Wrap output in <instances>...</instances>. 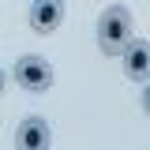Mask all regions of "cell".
Segmentation results:
<instances>
[{
	"label": "cell",
	"instance_id": "obj_1",
	"mask_svg": "<svg viewBox=\"0 0 150 150\" xmlns=\"http://www.w3.org/2000/svg\"><path fill=\"white\" fill-rule=\"evenodd\" d=\"M131 38H135V30H131V11L124 4L105 8L101 19H98V45H101V53L105 56H120L128 49Z\"/></svg>",
	"mask_w": 150,
	"mask_h": 150
},
{
	"label": "cell",
	"instance_id": "obj_2",
	"mask_svg": "<svg viewBox=\"0 0 150 150\" xmlns=\"http://www.w3.org/2000/svg\"><path fill=\"white\" fill-rule=\"evenodd\" d=\"M15 83L23 86V90L30 94H45L49 86H53V64L45 60V56H19L15 64Z\"/></svg>",
	"mask_w": 150,
	"mask_h": 150
},
{
	"label": "cell",
	"instance_id": "obj_3",
	"mask_svg": "<svg viewBox=\"0 0 150 150\" xmlns=\"http://www.w3.org/2000/svg\"><path fill=\"white\" fill-rule=\"evenodd\" d=\"M120 56H124V75L131 83H150V41L131 38Z\"/></svg>",
	"mask_w": 150,
	"mask_h": 150
},
{
	"label": "cell",
	"instance_id": "obj_4",
	"mask_svg": "<svg viewBox=\"0 0 150 150\" xmlns=\"http://www.w3.org/2000/svg\"><path fill=\"white\" fill-rule=\"evenodd\" d=\"M64 15H68L64 0H34L30 4V26H34V34H53L64 23Z\"/></svg>",
	"mask_w": 150,
	"mask_h": 150
},
{
	"label": "cell",
	"instance_id": "obj_5",
	"mask_svg": "<svg viewBox=\"0 0 150 150\" xmlns=\"http://www.w3.org/2000/svg\"><path fill=\"white\" fill-rule=\"evenodd\" d=\"M15 143L26 146V150H45L49 143H53L49 120H45V116H26V120L19 124V131H15Z\"/></svg>",
	"mask_w": 150,
	"mask_h": 150
},
{
	"label": "cell",
	"instance_id": "obj_6",
	"mask_svg": "<svg viewBox=\"0 0 150 150\" xmlns=\"http://www.w3.org/2000/svg\"><path fill=\"white\" fill-rule=\"evenodd\" d=\"M143 109H146V116H150V83H146V90H143Z\"/></svg>",
	"mask_w": 150,
	"mask_h": 150
},
{
	"label": "cell",
	"instance_id": "obj_7",
	"mask_svg": "<svg viewBox=\"0 0 150 150\" xmlns=\"http://www.w3.org/2000/svg\"><path fill=\"white\" fill-rule=\"evenodd\" d=\"M4 86H8V75H4V68H0V94H4Z\"/></svg>",
	"mask_w": 150,
	"mask_h": 150
}]
</instances>
